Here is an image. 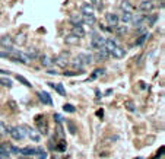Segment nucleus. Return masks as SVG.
Segmentation results:
<instances>
[{
	"label": "nucleus",
	"instance_id": "obj_40",
	"mask_svg": "<svg viewBox=\"0 0 165 159\" xmlns=\"http://www.w3.org/2000/svg\"><path fill=\"white\" fill-rule=\"evenodd\" d=\"M47 74H54V76H56V74H59V72H57L56 69H48V70H47Z\"/></svg>",
	"mask_w": 165,
	"mask_h": 159
},
{
	"label": "nucleus",
	"instance_id": "obj_36",
	"mask_svg": "<svg viewBox=\"0 0 165 159\" xmlns=\"http://www.w3.org/2000/svg\"><path fill=\"white\" fill-rule=\"evenodd\" d=\"M82 72H73V70H69V72H64L63 73V76H69V78H72V76H78Z\"/></svg>",
	"mask_w": 165,
	"mask_h": 159
},
{
	"label": "nucleus",
	"instance_id": "obj_10",
	"mask_svg": "<svg viewBox=\"0 0 165 159\" xmlns=\"http://www.w3.org/2000/svg\"><path fill=\"white\" fill-rule=\"evenodd\" d=\"M27 134L32 142H41V134L38 133V130H35V128H27Z\"/></svg>",
	"mask_w": 165,
	"mask_h": 159
},
{
	"label": "nucleus",
	"instance_id": "obj_35",
	"mask_svg": "<svg viewBox=\"0 0 165 159\" xmlns=\"http://www.w3.org/2000/svg\"><path fill=\"white\" fill-rule=\"evenodd\" d=\"M63 110H64L66 113H70V114H73L76 111V108H75L72 104H64V105H63Z\"/></svg>",
	"mask_w": 165,
	"mask_h": 159
},
{
	"label": "nucleus",
	"instance_id": "obj_1",
	"mask_svg": "<svg viewBox=\"0 0 165 159\" xmlns=\"http://www.w3.org/2000/svg\"><path fill=\"white\" fill-rule=\"evenodd\" d=\"M10 136L13 137L15 140H24L27 137V130L24 128V127H12V130H10Z\"/></svg>",
	"mask_w": 165,
	"mask_h": 159
},
{
	"label": "nucleus",
	"instance_id": "obj_15",
	"mask_svg": "<svg viewBox=\"0 0 165 159\" xmlns=\"http://www.w3.org/2000/svg\"><path fill=\"white\" fill-rule=\"evenodd\" d=\"M79 41H80V38L75 37V35H72V34L64 37V42H66V45H78Z\"/></svg>",
	"mask_w": 165,
	"mask_h": 159
},
{
	"label": "nucleus",
	"instance_id": "obj_7",
	"mask_svg": "<svg viewBox=\"0 0 165 159\" xmlns=\"http://www.w3.org/2000/svg\"><path fill=\"white\" fill-rule=\"evenodd\" d=\"M105 20H107V23L110 25V28H114L119 25V15L117 13H105Z\"/></svg>",
	"mask_w": 165,
	"mask_h": 159
},
{
	"label": "nucleus",
	"instance_id": "obj_43",
	"mask_svg": "<svg viewBox=\"0 0 165 159\" xmlns=\"http://www.w3.org/2000/svg\"><path fill=\"white\" fill-rule=\"evenodd\" d=\"M48 86L51 88V89H54V88H56V83H53V82H48Z\"/></svg>",
	"mask_w": 165,
	"mask_h": 159
},
{
	"label": "nucleus",
	"instance_id": "obj_25",
	"mask_svg": "<svg viewBox=\"0 0 165 159\" xmlns=\"http://www.w3.org/2000/svg\"><path fill=\"white\" fill-rule=\"evenodd\" d=\"M70 64H72L75 69H79V72H82V69H83V63L80 61L79 57H75L73 60H70Z\"/></svg>",
	"mask_w": 165,
	"mask_h": 159
},
{
	"label": "nucleus",
	"instance_id": "obj_23",
	"mask_svg": "<svg viewBox=\"0 0 165 159\" xmlns=\"http://www.w3.org/2000/svg\"><path fill=\"white\" fill-rule=\"evenodd\" d=\"M37 124H38V128H40L38 132L42 133L44 136H46V134H48V124H47V121H44V120H42V121H38Z\"/></svg>",
	"mask_w": 165,
	"mask_h": 159
},
{
	"label": "nucleus",
	"instance_id": "obj_3",
	"mask_svg": "<svg viewBox=\"0 0 165 159\" xmlns=\"http://www.w3.org/2000/svg\"><path fill=\"white\" fill-rule=\"evenodd\" d=\"M105 45V38L101 37V35H94L92 40H91V48L94 50H99Z\"/></svg>",
	"mask_w": 165,
	"mask_h": 159
},
{
	"label": "nucleus",
	"instance_id": "obj_13",
	"mask_svg": "<svg viewBox=\"0 0 165 159\" xmlns=\"http://www.w3.org/2000/svg\"><path fill=\"white\" fill-rule=\"evenodd\" d=\"M120 9H121L123 12L132 13L133 10H134V6H133L132 3H130V0H123V2L120 3Z\"/></svg>",
	"mask_w": 165,
	"mask_h": 159
},
{
	"label": "nucleus",
	"instance_id": "obj_41",
	"mask_svg": "<svg viewBox=\"0 0 165 159\" xmlns=\"http://www.w3.org/2000/svg\"><path fill=\"white\" fill-rule=\"evenodd\" d=\"M9 105H10V108H12L13 111H16V110H18V108H16V102H15V101H10V102H9Z\"/></svg>",
	"mask_w": 165,
	"mask_h": 159
},
{
	"label": "nucleus",
	"instance_id": "obj_27",
	"mask_svg": "<svg viewBox=\"0 0 165 159\" xmlns=\"http://www.w3.org/2000/svg\"><path fill=\"white\" fill-rule=\"evenodd\" d=\"M16 80H18V82H20L22 85H25V86L32 88V83H29V80H28L27 78H24V76H20V74H16Z\"/></svg>",
	"mask_w": 165,
	"mask_h": 159
},
{
	"label": "nucleus",
	"instance_id": "obj_46",
	"mask_svg": "<svg viewBox=\"0 0 165 159\" xmlns=\"http://www.w3.org/2000/svg\"><path fill=\"white\" fill-rule=\"evenodd\" d=\"M95 2H97V0H92V3H95Z\"/></svg>",
	"mask_w": 165,
	"mask_h": 159
},
{
	"label": "nucleus",
	"instance_id": "obj_6",
	"mask_svg": "<svg viewBox=\"0 0 165 159\" xmlns=\"http://www.w3.org/2000/svg\"><path fill=\"white\" fill-rule=\"evenodd\" d=\"M133 23V27L136 28H140V27H145V15H140V13H136L134 16H132V20H130Z\"/></svg>",
	"mask_w": 165,
	"mask_h": 159
},
{
	"label": "nucleus",
	"instance_id": "obj_21",
	"mask_svg": "<svg viewBox=\"0 0 165 159\" xmlns=\"http://www.w3.org/2000/svg\"><path fill=\"white\" fill-rule=\"evenodd\" d=\"M40 61H41V64H42L44 67H48V66H51V64H53V59H50L47 54L40 56Z\"/></svg>",
	"mask_w": 165,
	"mask_h": 159
},
{
	"label": "nucleus",
	"instance_id": "obj_17",
	"mask_svg": "<svg viewBox=\"0 0 165 159\" xmlns=\"http://www.w3.org/2000/svg\"><path fill=\"white\" fill-rule=\"evenodd\" d=\"M158 15H145V22L148 23V27H153L155 23H156V20H158Z\"/></svg>",
	"mask_w": 165,
	"mask_h": 159
},
{
	"label": "nucleus",
	"instance_id": "obj_5",
	"mask_svg": "<svg viewBox=\"0 0 165 159\" xmlns=\"http://www.w3.org/2000/svg\"><path fill=\"white\" fill-rule=\"evenodd\" d=\"M28 41V37L25 32H19L16 34L15 37H12V44H16V45H25Z\"/></svg>",
	"mask_w": 165,
	"mask_h": 159
},
{
	"label": "nucleus",
	"instance_id": "obj_30",
	"mask_svg": "<svg viewBox=\"0 0 165 159\" xmlns=\"http://www.w3.org/2000/svg\"><path fill=\"white\" fill-rule=\"evenodd\" d=\"M0 85L2 86H6V88H12V80L9 79V78H0Z\"/></svg>",
	"mask_w": 165,
	"mask_h": 159
},
{
	"label": "nucleus",
	"instance_id": "obj_14",
	"mask_svg": "<svg viewBox=\"0 0 165 159\" xmlns=\"http://www.w3.org/2000/svg\"><path fill=\"white\" fill-rule=\"evenodd\" d=\"M110 56L116 57V59H123V57L126 56V50H124V48H123L121 45H117V47H116V48H114V50L111 51V54H110Z\"/></svg>",
	"mask_w": 165,
	"mask_h": 159
},
{
	"label": "nucleus",
	"instance_id": "obj_42",
	"mask_svg": "<svg viewBox=\"0 0 165 159\" xmlns=\"http://www.w3.org/2000/svg\"><path fill=\"white\" fill-rule=\"evenodd\" d=\"M54 118H56L57 123H61V115H60V114H54Z\"/></svg>",
	"mask_w": 165,
	"mask_h": 159
},
{
	"label": "nucleus",
	"instance_id": "obj_16",
	"mask_svg": "<svg viewBox=\"0 0 165 159\" xmlns=\"http://www.w3.org/2000/svg\"><path fill=\"white\" fill-rule=\"evenodd\" d=\"M25 56H27L28 59L32 61V60H35L38 56H40V54H38V50H37L35 47H29V48L27 50V53H25Z\"/></svg>",
	"mask_w": 165,
	"mask_h": 159
},
{
	"label": "nucleus",
	"instance_id": "obj_26",
	"mask_svg": "<svg viewBox=\"0 0 165 159\" xmlns=\"http://www.w3.org/2000/svg\"><path fill=\"white\" fill-rule=\"evenodd\" d=\"M132 13H127V12H121V15L119 16V20H121L123 23H127V22H130L132 20Z\"/></svg>",
	"mask_w": 165,
	"mask_h": 159
},
{
	"label": "nucleus",
	"instance_id": "obj_4",
	"mask_svg": "<svg viewBox=\"0 0 165 159\" xmlns=\"http://www.w3.org/2000/svg\"><path fill=\"white\" fill-rule=\"evenodd\" d=\"M69 53H66V51H63V53L60 54L59 57H56V59H53V63H56L57 66L60 67H66L67 63H69Z\"/></svg>",
	"mask_w": 165,
	"mask_h": 159
},
{
	"label": "nucleus",
	"instance_id": "obj_12",
	"mask_svg": "<svg viewBox=\"0 0 165 159\" xmlns=\"http://www.w3.org/2000/svg\"><path fill=\"white\" fill-rule=\"evenodd\" d=\"M69 22L72 23L73 27H82V25H83V23H82V15H78V13L70 15Z\"/></svg>",
	"mask_w": 165,
	"mask_h": 159
},
{
	"label": "nucleus",
	"instance_id": "obj_33",
	"mask_svg": "<svg viewBox=\"0 0 165 159\" xmlns=\"http://www.w3.org/2000/svg\"><path fill=\"white\" fill-rule=\"evenodd\" d=\"M104 73H105V69H97V70H95V72L92 73V76H91V79H97L98 76H102Z\"/></svg>",
	"mask_w": 165,
	"mask_h": 159
},
{
	"label": "nucleus",
	"instance_id": "obj_44",
	"mask_svg": "<svg viewBox=\"0 0 165 159\" xmlns=\"http://www.w3.org/2000/svg\"><path fill=\"white\" fill-rule=\"evenodd\" d=\"M10 72H6V70H3V69H0V74H9Z\"/></svg>",
	"mask_w": 165,
	"mask_h": 159
},
{
	"label": "nucleus",
	"instance_id": "obj_8",
	"mask_svg": "<svg viewBox=\"0 0 165 159\" xmlns=\"http://www.w3.org/2000/svg\"><path fill=\"white\" fill-rule=\"evenodd\" d=\"M38 98L42 104H46V105H53V99H51V95L48 92H44V91H41L38 92Z\"/></svg>",
	"mask_w": 165,
	"mask_h": 159
},
{
	"label": "nucleus",
	"instance_id": "obj_9",
	"mask_svg": "<svg viewBox=\"0 0 165 159\" xmlns=\"http://www.w3.org/2000/svg\"><path fill=\"white\" fill-rule=\"evenodd\" d=\"M78 57L80 59V61L83 63V66H86V64H92L94 63V56L89 53H80L78 54Z\"/></svg>",
	"mask_w": 165,
	"mask_h": 159
},
{
	"label": "nucleus",
	"instance_id": "obj_32",
	"mask_svg": "<svg viewBox=\"0 0 165 159\" xmlns=\"http://www.w3.org/2000/svg\"><path fill=\"white\" fill-rule=\"evenodd\" d=\"M149 37H151V34H145V35H140V37L138 38V41H136V45H142V44H143V42H145V41L148 40V38H149Z\"/></svg>",
	"mask_w": 165,
	"mask_h": 159
},
{
	"label": "nucleus",
	"instance_id": "obj_24",
	"mask_svg": "<svg viewBox=\"0 0 165 159\" xmlns=\"http://www.w3.org/2000/svg\"><path fill=\"white\" fill-rule=\"evenodd\" d=\"M19 153H22V155H25V156H35V149L34 147H22V149H19Z\"/></svg>",
	"mask_w": 165,
	"mask_h": 159
},
{
	"label": "nucleus",
	"instance_id": "obj_20",
	"mask_svg": "<svg viewBox=\"0 0 165 159\" xmlns=\"http://www.w3.org/2000/svg\"><path fill=\"white\" fill-rule=\"evenodd\" d=\"M85 29L83 27H73L72 28V35L75 37H78V38H82V37H85Z\"/></svg>",
	"mask_w": 165,
	"mask_h": 159
},
{
	"label": "nucleus",
	"instance_id": "obj_39",
	"mask_svg": "<svg viewBox=\"0 0 165 159\" xmlns=\"http://www.w3.org/2000/svg\"><path fill=\"white\" fill-rule=\"evenodd\" d=\"M67 126H69V132L72 133V134H75V133H76V127H75V124H73V123L67 121Z\"/></svg>",
	"mask_w": 165,
	"mask_h": 159
},
{
	"label": "nucleus",
	"instance_id": "obj_18",
	"mask_svg": "<svg viewBox=\"0 0 165 159\" xmlns=\"http://www.w3.org/2000/svg\"><path fill=\"white\" fill-rule=\"evenodd\" d=\"M117 45H119V44L116 42V40H112V38H108V40H105V45H104V47H105L107 51L111 54V51H112V50H114V48H116Z\"/></svg>",
	"mask_w": 165,
	"mask_h": 159
},
{
	"label": "nucleus",
	"instance_id": "obj_45",
	"mask_svg": "<svg viewBox=\"0 0 165 159\" xmlns=\"http://www.w3.org/2000/svg\"><path fill=\"white\" fill-rule=\"evenodd\" d=\"M102 114H104V113H102V110H99L98 113H97V115H98V117H102Z\"/></svg>",
	"mask_w": 165,
	"mask_h": 159
},
{
	"label": "nucleus",
	"instance_id": "obj_29",
	"mask_svg": "<svg viewBox=\"0 0 165 159\" xmlns=\"http://www.w3.org/2000/svg\"><path fill=\"white\" fill-rule=\"evenodd\" d=\"M54 91H57L59 95H61V96H66V89H64V86H63V83H56Z\"/></svg>",
	"mask_w": 165,
	"mask_h": 159
},
{
	"label": "nucleus",
	"instance_id": "obj_19",
	"mask_svg": "<svg viewBox=\"0 0 165 159\" xmlns=\"http://www.w3.org/2000/svg\"><path fill=\"white\" fill-rule=\"evenodd\" d=\"M80 10H82V15H94V6L91 3H83Z\"/></svg>",
	"mask_w": 165,
	"mask_h": 159
},
{
	"label": "nucleus",
	"instance_id": "obj_31",
	"mask_svg": "<svg viewBox=\"0 0 165 159\" xmlns=\"http://www.w3.org/2000/svg\"><path fill=\"white\" fill-rule=\"evenodd\" d=\"M114 29L117 31V35H124L127 32V27H124V25H117Z\"/></svg>",
	"mask_w": 165,
	"mask_h": 159
},
{
	"label": "nucleus",
	"instance_id": "obj_28",
	"mask_svg": "<svg viewBox=\"0 0 165 159\" xmlns=\"http://www.w3.org/2000/svg\"><path fill=\"white\" fill-rule=\"evenodd\" d=\"M35 155L38 156V159H47V156H48L47 152L42 147H37V149H35Z\"/></svg>",
	"mask_w": 165,
	"mask_h": 159
},
{
	"label": "nucleus",
	"instance_id": "obj_37",
	"mask_svg": "<svg viewBox=\"0 0 165 159\" xmlns=\"http://www.w3.org/2000/svg\"><path fill=\"white\" fill-rule=\"evenodd\" d=\"M9 153H13V155H18L19 153V147H16V146H9Z\"/></svg>",
	"mask_w": 165,
	"mask_h": 159
},
{
	"label": "nucleus",
	"instance_id": "obj_2",
	"mask_svg": "<svg viewBox=\"0 0 165 159\" xmlns=\"http://www.w3.org/2000/svg\"><path fill=\"white\" fill-rule=\"evenodd\" d=\"M153 7H155V5H153L152 0H142V2L139 3V10L143 12V13L149 15L152 10H153Z\"/></svg>",
	"mask_w": 165,
	"mask_h": 159
},
{
	"label": "nucleus",
	"instance_id": "obj_22",
	"mask_svg": "<svg viewBox=\"0 0 165 159\" xmlns=\"http://www.w3.org/2000/svg\"><path fill=\"white\" fill-rule=\"evenodd\" d=\"M0 44L5 47V48L12 47V37H10V35H5V37H2V38H0Z\"/></svg>",
	"mask_w": 165,
	"mask_h": 159
},
{
	"label": "nucleus",
	"instance_id": "obj_38",
	"mask_svg": "<svg viewBox=\"0 0 165 159\" xmlns=\"http://www.w3.org/2000/svg\"><path fill=\"white\" fill-rule=\"evenodd\" d=\"M136 32H138L139 35H145V34H148V29H146V27H140L136 29Z\"/></svg>",
	"mask_w": 165,
	"mask_h": 159
},
{
	"label": "nucleus",
	"instance_id": "obj_34",
	"mask_svg": "<svg viewBox=\"0 0 165 159\" xmlns=\"http://www.w3.org/2000/svg\"><path fill=\"white\" fill-rule=\"evenodd\" d=\"M124 107L130 111V113H134L136 111V108H134V104H133V101H126L124 102Z\"/></svg>",
	"mask_w": 165,
	"mask_h": 159
},
{
	"label": "nucleus",
	"instance_id": "obj_47",
	"mask_svg": "<svg viewBox=\"0 0 165 159\" xmlns=\"http://www.w3.org/2000/svg\"><path fill=\"white\" fill-rule=\"evenodd\" d=\"M136 159H143V158H136Z\"/></svg>",
	"mask_w": 165,
	"mask_h": 159
},
{
	"label": "nucleus",
	"instance_id": "obj_11",
	"mask_svg": "<svg viewBox=\"0 0 165 159\" xmlns=\"http://www.w3.org/2000/svg\"><path fill=\"white\" fill-rule=\"evenodd\" d=\"M82 23L83 25H89V27H94L97 23V18L94 15H82Z\"/></svg>",
	"mask_w": 165,
	"mask_h": 159
}]
</instances>
